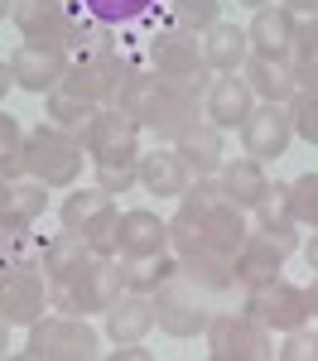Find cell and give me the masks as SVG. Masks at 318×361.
Returning <instances> with one entry per match:
<instances>
[{
	"label": "cell",
	"mask_w": 318,
	"mask_h": 361,
	"mask_svg": "<svg viewBox=\"0 0 318 361\" xmlns=\"http://www.w3.org/2000/svg\"><path fill=\"white\" fill-rule=\"evenodd\" d=\"M246 207H236L222 188L217 173H202L178 197V212L169 217V250L173 255H236L246 241Z\"/></svg>",
	"instance_id": "1"
},
{
	"label": "cell",
	"mask_w": 318,
	"mask_h": 361,
	"mask_svg": "<svg viewBox=\"0 0 318 361\" xmlns=\"http://www.w3.org/2000/svg\"><path fill=\"white\" fill-rule=\"evenodd\" d=\"M116 106L130 116L140 130H149L159 145H173L193 121H202V97L164 82V78H154V73H135L130 82L121 87Z\"/></svg>",
	"instance_id": "2"
},
{
	"label": "cell",
	"mask_w": 318,
	"mask_h": 361,
	"mask_svg": "<svg viewBox=\"0 0 318 361\" xmlns=\"http://www.w3.org/2000/svg\"><path fill=\"white\" fill-rule=\"evenodd\" d=\"M82 140L54 121H39L34 130H25V173L39 178L44 188H73L82 178Z\"/></svg>",
	"instance_id": "3"
},
{
	"label": "cell",
	"mask_w": 318,
	"mask_h": 361,
	"mask_svg": "<svg viewBox=\"0 0 318 361\" xmlns=\"http://www.w3.org/2000/svg\"><path fill=\"white\" fill-rule=\"evenodd\" d=\"M102 352V333L87 323L82 313H44L29 323L25 357L29 361H92Z\"/></svg>",
	"instance_id": "4"
},
{
	"label": "cell",
	"mask_w": 318,
	"mask_h": 361,
	"mask_svg": "<svg viewBox=\"0 0 318 361\" xmlns=\"http://www.w3.org/2000/svg\"><path fill=\"white\" fill-rule=\"evenodd\" d=\"M126 279H121V255H92L82 270L63 284H49V304L63 308V313H106V308L121 299Z\"/></svg>",
	"instance_id": "5"
},
{
	"label": "cell",
	"mask_w": 318,
	"mask_h": 361,
	"mask_svg": "<svg viewBox=\"0 0 318 361\" xmlns=\"http://www.w3.org/2000/svg\"><path fill=\"white\" fill-rule=\"evenodd\" d=\"M58 217H63L68 231L87 236V246L97 255H116L121 250V212H116V197L106 188H78L73 183V193L63 197Z\"/></svg>",
	"instance_id": "6"
},
{
	"label": "cell",
	"mask_w": 318,
	"mask_h": 361,
	"mask_svg": "<svg viewBox=\"0 0 318 361\" xmlns=\"http://www.w3.org/2000/svg\"><path fill=\"white\" fill-rule=\"evenodd\" d=\"M207 352L212 361H270L275 357V333L251 318L246 308L236 313V308H222V313H212V323H207Z\"/></svg>",
	"instance_id": "7"
},
{
	"label": "cell",
	"mask_w": 318,
	"mask_h": 361,
	"mask_svg": "<svg viewBox=\"0 0 318 361\" xmlns=\"http://www.w3.org/2000/svg\"><path fill=\"white\" fill-rule=\"evenodd\" d=\"M49 304V275L34 260H5L0 255V318L10 328H29L34 318H44Z\"/></svg>",
	"instance_id": "8"
},
{
	"label": "cell",
	"mask_w": 318,
	"mask_h": 361,
	"mask_svg": "<svg viewBox=\"0 0 318 361\" xmlns=\"http://www.w3.org/2000/svg\"><path fill=\"white\" fill-rule=\"evenodd\" d=\"M212 294H202L198 284H188L183 275H173L169 284L154 289V323L164 328L169 337H202L207 323H212Z\"/></svg>",
	"instance_id": "9"
},
{
	"label": "cell",
	"mask_w": 318,
	"mask_h": 361,
	"mask_svg": "<svg viewBox=\"0 0 318 361\" xmlns=\"http://www.w3.org/2000/svg\"><path fill=\"white\" fill-rule=\"evenodd\" d=\"M241 308H246L251 318H260L270 333H289V328H299V323L314 318V308H309V289L289 284L285 275L241 289Z\"/></svg>",
	"instance_id": "10"
},
{
	"label": "cell",
	"mask_w": 318,
	"mask_h": 361,
	"mask_svg": "<svg viewBox=\"0 0 318 361\" xmlns=\"http://www.w3.org/2000/svg\"><path fill=\"white\" fill-rule=\"evenodd\" d=\"M140 135L145 130L121 106H102V111L87 121V130L78 140H82L92 164H135L140 159Z\"/></svg>",
	"instance_id": "11"
},
{
	"label": "cell",
	"mask_w": 318,
	"mask_h": 361,
	"mask_svg": "<svg viewBox=\"0 0 318 361\" xmlns=\"http://www.w3.org/2000/svg\"><path fill=\"white\" fill-rule=\"evenodd\" d=\"M135 73H145V68H135L126 54L73 58V63H68V78H63V87H68V92H78V97H87L92 106H116L121 87L130 82Z\"/></svg>",
	"instance_id": "12"
},
{
	"label": "cell",
	"mask_w": 318,
	"mask_h": 361,
	"mask_svg": "<svg viewBox=\"0 0 318 361\" xmlns=\"http://www.w3.org/2000/svg\"><path fill=\"white\" fill-rule=\"evenodd\" d=\"M10 20L20 29L25 44H44V49H73V29H78V10L68 0H15Z\"/></svg>",
	"instance_id": "13"
},
{
	"label": "cell",
	"mask_w": 318,
	"mask_h": 361,
	"mask_svg": "<svg viewBox=\"0 0 318 361\" xmlns=\"http://www.w3.org/2000/svg\"><path fill=\"white\" fill-rule=\"evenodd\" d=\"M289 140H294V126H289V111L280 102H256V111L241 121V149L260 164L280 159L289 149Z\"/></svg>",
	"instance_id": "14"
},
{
	"label": "cell",
	"mask_w": 318,
	"mask_h": 361,
	"mask_svg": "<svg viewBox=\"0 0 318 361\" xmlns=\"http://www.w3.org/2000/svg\"><path fill=\"white\" fill-rule=\"evenodd\" d=\"M68 63L73 54L68 49H44V44H20L10 54V73H15V87L20 92H34V97H49L63 78H68Z\"/></svg>",
	"instance_id": "15"
},
{
	"label": "cell",
	"mask_w": 318,
	"mask_h": 361,
	"mask_svg": "<svg viewBox=\"0 0 318 361\" xmlns=\"http://www.w3.org/2000/svg\"><path fill=\"white\" fill-rule=\"evenodd\" d=\"M256 111V92L241 73H217L207 92H202V116L217 126V130H241V121Z\"/></svg>",
	"instance_id": "16"
},
{
	"label": "cell",
	"mask_w": 318,
	"mask_h": 361,
	"mask_svg": "<svg viewBox=\"0 0 318 361\" xmlns=\"http://www.w3.org/2000/svg\"><path fill=\"white\" fill-rule=\"evenodd\" d=\"M251 217H256L260 236H270L285 255L299 250V217H294V202H289V183H270L260 193V202L251 207Z\"/></svg>",
	"instance_id": "17"
},
{
	"label": "cell",
	"mask_w": 318,
	"mask_h": 361,
	"mask_svg": "<svg viewBox=\"0 0 318 361\" xmlns=\"http://www.w3.org/2000/svg\"><path fill=\"white\" fill-rule=\"evenodd\" d=\"M193 183V169L178 159L173 145H154L149 154L140 149V188L145 193H159V197H183Z\"/></svg>",
	"instance_id": "18"
},
{
	"label": "cell",
	"mask_w": 318,
	"mask_h": 361,
	"mask_svg": "<svg viewBox=\"0 0 318 361\" xmlns=\"http://www.w3.org/2000/svg\"><path fill=\"white\" fill-rule=\"evenodd\" d=\"M169 250V222L149 207H130L121 212V260H140V255H159Z\"/></svg>",
	"instance_id": "19"
},
{
	"label": "cell",
	"mask_w": 318,
	"mask_h": 361,
	"mask_svg": "<svg viewBox=\"0 0 318 361\" xmlns=\"http://www.w3.org/2000/svg\"><path fill=\"white\" fill-rule=\"evenodd\" d=\"M280 270H285V250L275 246L270 236H260V231H246L241 250L231 255V275H236V289L265 284V279H275Z\"/></svg>",
	"instance_id": "20"
},
{
	"label": "cell",
	"mask_w": 318,
	"mask_h": 361,
	"mask_svg": "<svg viewBox=\"0 0 318 361\" xmlns=\"http://www.w3.org/2000/svg\"><path fill=\"white\" fill-rule=\"evenodd\" d=\"M241 78L251 82L256 102H280V106H285L289 97H294V87H299L294 63L280 58V54H251V58H246V68H241Z\"/></svg>",
	"instance_id": "21"
},
{
	"label": "cell",
	"mask_w": 318,
	"mask_h": 361,
	"mask_svg": "<svg viewBox=\"0 0 318 361\" xmlns=\"http://www.w3.org/2000/svg\"><path fill=\"white\" fill-rule=\"evenodd\" d=\"M294 25H299V15L285 10V5H260L251 10V25H246V39H251V54H280L289 58V44H294Z\"/></svg>",
	"instance_id": "22"
},
{
	"label": "cell",
	"mask_w": 318,
	"mask_h": 361,
	"mask_svg": "<svg viewBox=\"0 0 318 361\" xmlns=\"http://www.w3.org/2000/svg\"><path fill=\"white\" fill-rule=\"evenodd\" d=\"M154 328V294L121 289V299L106 308V337L111 342H145Z\"/></svg>",
	"instance_id": "23"
},
{
	"label": "cell",
	"mask_w": 318,
	"mask_h": 361,
	"mask_svg": "<svg viewBox=\"0 0 318 361\" xmlns=\"http://www.w3.org/2000/svg\"><path fill=\"white\" fill-rule=\"evenodd\" d=\"M173 149H178V159L193 169V178H202V173H217L222 169V154H227V145H222V130L202 116V121H193L183 135L173 140Z\"/></svg>",
	"instance_id": "24"
},
{
	"label": "cell",
	"mask_w": 318,
	"mask_h": 361,
	"mask_svg": "<svg viewBox=\"0 0 318 361\" xmlns=\"http://www.w3.org/2000/svg\"><path fill=\"white\" fill-rule=\"evenodd\" d=\"M92 255H97V250L87 246V236H78V231L63 226V231H54V236H44V255H39V265H44L49 284H63V279L78 275Z\"/></svg>",
	"instance_id": "25"
},
{
	"label": "cell",
	"mask_w": 318,
	"mask_h": 361,
	"mask_svg": "<svg viewBox=\"0 0 318 361\" xmlns=\"http://www.w3.org/2000/svg\"><path fill=\"white\" fill-rule=\"evenodd\" d=\"M217 188H222L236 207L251 212V207L260 202V193L270 188V173H265V164L251 159V154H246V159H222V169H217Z\"/></svg>",
	"instance_id": "26"
},
{
	"label": "cell",
	"mask_w": 318,
	"mask_h": 361,
	"mask_svg": "<svg viewBox=\"0 0 318 361\" xmlns=\"http://www.w3.org/2000/svg\"><path fill=\"white\" fill-rule=\"evenodd\" d=\"M202 58H207L212 73H241L246 58H251V39H246V29L217 20V25L202 34Z\"/></svg>",
	"instance_id": "27"
},
{
	"label": "cell",
	"mask_w": 318,
	"mask_h": 361,
	"mask_svg": "<svg viewBox=\"0 0 318 361\" xmlns=\"http://www.w3.org/2000/svg\"><path fill=\"white\" fill-rule=\"evenodd\" d=\"M44 207H49V188L39 183V178H10V197H5V207H0V231H15V226H34L44 217Z\"/></svg>",
	"instance_id": "28"
},
{
	"label": "cell",
	"mask_w": 318,
	"mask_h": 361,
	"mask_svg": "<svg viewBox=\"0 0 318 361\" xmlns=\"http://www.w3.org/2000/svg\"><path fill=\"white\" fill-rule=\"evenodd\" d=\"M178 275L188 284H198L202 294L222 299L236 289V275H231V260L227 255H178Z\"/></svg>",
	"instance_id": "29"
},
{
	"label": "cell",
	"mask_w": 318,
	"mask_h": 361,
	"mask_svg": "<svg viewBox=\"0 0 318 361\" xmlns=\"http://www.w3.org/2000/svg\"><path fill=\"white\" fill-rule=\"evenodd\" d=\"M173 275H178V255H173V250L140 255V260H121V279H126V289H135V294H154V289L169 284Z\"/></svg>",
	"instance_id": "30"
},
{
	"label": "cell",
	"mask_w": 318,
	"mask_h": 361,
	"mask_svg": "<svg viewBox=\"0 0 318 361\" xmlns=\"http://www.w3.org/2000/svg\"><path fill=\"white\" fill-rule=\"evenodd\" d=\"M102 111V106H92L87 97H78V92H68V87L58 82L49 97H44V116L54 121V126H63V130H73V135H82L87 121Z\"/></svg>",
	"instance_id": "31"
},
{
	"label": "cell",
	"mask_w": 318,
	"mask_h": 361,
	"mask_svg": "<svg viewBox=\"0 0 318 361\" xmlns=\"http://www.w3.org/2000/svg\"><path fill=\"white\" fill-rule=\"evenodd\" d=\"M159 5H164V25L188 34H207L222 20V0H159Z\"/></svg>",
	"instance_id": "32"
},
{
	"label": "cell",
	"mask_w": 318,
	"mask_h": 361,
	"mask_svg": "<svg viewBox=\"0 0 318 361\" xmlns=\"http://www.w3.org/2000/svg\"><path fill=\"white\" fill-rule=\"evenodd\" d=\"M78 5H82V15H92V20H102L111 29L140 25V20H149L159 10V0H78Z\"/></svg>",
	"instance_id": "33"
},
{
	"label": "cell",
	"mask_w": 318,
	"mask_h": 361,
	"mask_svg": "<svg viewBox=\"0 0 318 361\" xmlns=\"http://www.w3.org/2000/svg\"><path fill=\"white\" fill-rule=\"evenodd\" d=\"M285 111H289L294 135L304 140V145H318V82H299L294 87V97L285 102Z\"/></svg>",
	"instance_id": "34"
},
{
	"label": "cell",
	"mask_w": 318,
	"mask_h": 361,
	"mask_svg": "<svg viewBox=\"0 0 318 361\" xmlns=\"http://www.w3.org/2000/svg\"><path fill=\"white\" fill-rule=\"evenodd\" d=\"M289 63L299 73V82H318V15L294 25V44H289Z\"/></svg>",
	"instance_id": "35"
},
{
	"label": "cell",
	"mask_w": 318,
	"mask_h": 361,
	"mask_svg": "<svg viewBox=\"0 0 318 361\" xmlns=\"http://www.w3.org/2000/svg\"><path fill=\"white\" fill-rule=\"evenodd\" d=\"M25 173V130L10 111H0V178Z\"/></svg>",
	"instance_id": "36"
},
{
	"label": "cell",
	"mask_w": 318,
	"mask_h": 361,
	"mask_svg": "<svg viewBox=\"0 0 318 361\" xmlns=\"http://www.w3.org/2000/svg\"><path fill=\"white\" fill-rule=\"evenodd\" d=\"M0 255H5V260H34V265H39V255H44V231H34V226L0 231Z\"/></svg>",
	"instance_id": "37"
},
{
	"label": "cell",
	"mask_w": 318,
	"mask_h": 361,
	"mask_svg": "<svg viewBox=\"0 0 318 361\" xmlns=\"http://www.w3.org/2000/svg\"><path fill=\"white\" fill-rule=\"evenodd\" d=\"M289 202H294L299 226H314L318 231V173H299V178L289 183Z\"/></svg>",
	"instance_id": "38"
},
{
	"label": "cell",
	"mask_w": 318,
	"mask_h": 361,
	"mask_svg": "<svg viewBox=\"0 0 318 361\" xmlns=\"http://www.w3.org/2000/svg\"><path fill=\"white\" fill-rule=\"evenodd\" d=\"M275 357H280V361H318V333L309 328V323L289 328L285 347H275Z\"/></svg>",
	"instance_id": "39"
},
{
	"label": "cell",
	"mask_w": 318,
	"mask_h": 361,
	"mask_svg": "<svg viewBox=\"0 0 318 361\" xmlns=\"http://www.w3.org/2000/svg\"><path fill=\"white\" fill-rule=\"evenodd\" d=\"M97 169V188H106V193H130L135 183H140V159L135 164H92Z\"/></svg>",
	"instance_id": "40"
},
{
	"label": "cell",
	"mask_w": 318,
	"mask_h": 361,
	"mask_svg": "<svg viewBox=\"0 0 318 361\" xmlns=\"http://www.w3.org/2000/svg\"><path fill=\"white\" fill-rule=\"evenodd\" d=\"M111 361H149V352H145L140 342H116V347H111Z\"/></svg>",
	"instance_id": "41"
},
{
	"label": "cell",
	"mask_w": 318,
	"mask_h": 361,
	"mask_svg": "<svg viewBox=\"0 0 318 361\" xmlns=\"http://www.w3.org/2000/svg\"><path fill=\"white\" fill-rule=\"evenodd\" d=\"M285 10H294L299 20H309V15H318V0H280Z\"/></svg>",
	"instance_id": "42"
},
{
	"label": "cell",
	"mask_w": 318,
	"mask_h": 361,
	"mask_svg": "<svg viewBox=\"0 0 318 361\" xmlns=\"http://www.w3.org/2000/svg\"><path fill=\"white\" fill-rule=\"evenodd\" d=\"M10 87H15V73H10V63L0 58V102H5V92H10Z\"/></svg>",
	"instance_id": "43"
},
{
	"label": "cell",
	"mask_w": 318,
	"mask_h": 361,
	"mask_svg": "<svg viewBox=\"0 0 318 361\" xmlns=\"http://www.w3.org/2000/svg\"><path fill=\"white\" fill-rule=\"evenodd\" d=\"M304 260H309V270H314V275H318V231H314V241L304 246Z\"/></svg>",
	"instance_id": "44"
},
{
	"label": "cell",
	"mask_w": 318,
	"mask_h": 361,
	"mask_svg": "<svg viewBox=\"0 0 318 361\" xmlns=\"http://www.w3.org/2000/svg\"><path fill=\"white\" fill-rule=\"evenodd\" d=\"M5 352H10V323L0 318V357H5Z\"/></svg>",
	"instance_id": "45"
},
{
	"label": "cell",
	"mask_w": 318,
	"mask_h": 361,
	"mask_svg": "<svg viewBox=\"0 0 318 361\" xmlns=\"http://www.w3.org/2000/svg\"><path fill=\"white\" fill-rule=\"evenodd\" d=\"M309 308H314V318H318V275H314V284H309Z\"/></svg>",
	"instance_id": "46"
},
{
	"label": "cell",
	"mask_w": 318,
	"mask_h": 361,
	"mask_svg": "<svg viewBox=\"0 0 318 361\" xmlns=\"http://www.w3.org/2000/svg\"><path fill=\"white\" fill-rule=\"evenodd\" d=\"M236 5H246V10H260V5H270V0H236Z\"/></svg>",
	"instance_id": "47"
},
{
	"label": "cell",
	"mask_w": 318,
	"mask_h": 361,
	"mask_svg": "<svg viewBox=\"0 0 318 361\" xmlns=\"http://www.w3.org/2000/svg\"><path fill=\"white\" fill-rule=\"evenodd\" d=\"M10 5H15V0H0V20H5V15H10Z\"/></svg>",
	"instance_id": "48"
}]
</instances>
